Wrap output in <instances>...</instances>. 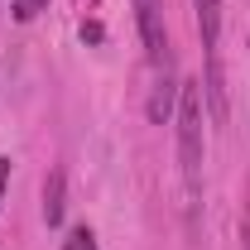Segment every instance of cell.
<instances>
[{
  "mask_svg": "<svg viewBox=\"0 0 250 250\" xmlns=\"http://www.w3.org/2000/svg\"><path fill=\"white\" fill-rule=\"evenodd\" d=\"M135 24H140V43H145V53H149V67H154V72H173L164 0H135Z\"/></svg>",
  "mask_w": 250,
  "mask_h": 250,
  "instance_id": "3",
  "label": "cell"
},
{
  "mask_svg": "<svg viewBox=\"0 0 250 250\" xmlns=\"http://www.w3.org/2000/svg\"><path fill=\"white\" fill-rule=\"evenodd\" d=\"M202 121H207L202 77H183L178 82V168H183L188 192L202 188Z\"/></svg>",
  "mask_w": 250,
  "mask_h": 250,
  "instance_id": "1",
  "label": "cell"
},
{
  "mask_svg": "<svg viewBox=\"0 0 250 250\" xmlns=\"http://www.w3.org/2000/svg\"><path fill=\"white\" fill-rule=\"evenodd\" d=\"M48 10V0H10V15L20 20V24H29L34 15H43Z\"/></svg>",
  "mask_w": 250,
  "mask_h": 250,
  "instance_id": "5",
  "label": "cell"
},
{
  "mask_svg": "<svg viewBox=\"0 0 250 250\" xmlns=\"http://www.w3.org/2000/svg\"><path fill=\"white\" fill-rule=\"evenodd\" d=\"M241 250H250V207H246V221H241Z\"/></svg>",
  "mask_w": 250,
  "mask_h": 250,
  "instance_id": "8",
  "label": "cell"
},
{
  "mask_svg": "<svg viewBox=\"0 0 250 250\" xmlns=\"http://www.w3.org/2000/svg\"><path fill=\"white\" fill-rule=\"evenodd\" d=\"M62 250H96L92 226H72V231H67V241H62Z\"/></svg>",
  "mask_w": 250,
  "mask_h": 250,
  "instance_id": "6",
  "label": "cell"
},
{
  "mask_svg": "<svg viewBox=\"0 0 250 250\" xmlns=\"http://www.w3.org/2000/svg\"><path fill=\"white\" fill-rule=\"evenodd\" d=\"M62 207H67V202H62V168H53L48 183H43V221L58 226V221H62Z\"/></svg>",
  "mask_w": 250,
  "mask_h": 250,
  "instance_id": "4",
  "label": "cell"
},
{
  "mask_svg": "<svg viewBox=\"0 0 250 250\" xmlns=\"http://www.w3.org/2000/svg\"><path fill=\"white\" fill-rule=\"evenodd\" d=\"M197 10V34H202V48H207V82L202 92L212 96V111L226 116V101H221V67H217V43H221V0H192Z\"/></svg>",
  "mask_w": 250,
  "mask_h": 250,
  "instance_id": "2",
  "label": "cell"
},
{
  "mask_svg": "<svg viewBox=\"0 0 250 250\" xmlns=\"http://www.w3.org/2000/svg\"><path fill=\"white\" fill-rule=\"evenodd\" d=\"M5 183H10V159H0V202H5Z\"/></svg>",
  "mask_w": 250,
  "mask_h": 250,
  "instance_id": "7",
  "label": "cell"
}]
</instances>
